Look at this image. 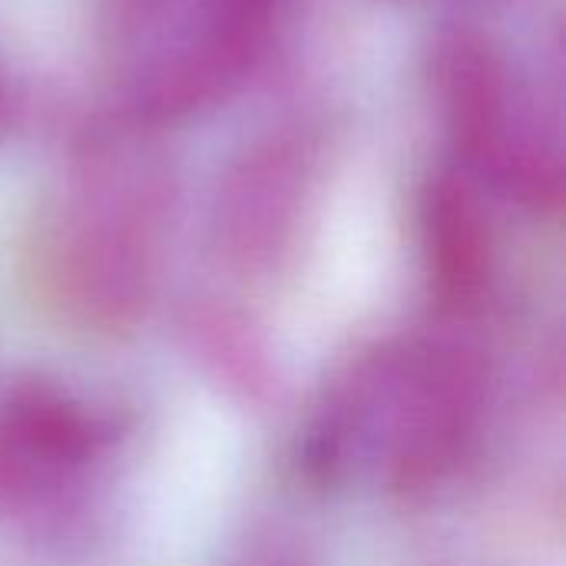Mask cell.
Returning a JSON list of instances; mask_svg holds the SVG:
<instances>
[{
  "label": "cell",
  "instance_id": "cell-1",
  "mask_svg": "<svg viewBox=\"0 0 566 566\" xmlns=\"http://www.w3.org/2000/svg\"><path fill=\"white\" fill-rule=\"evenodd\" d=\"M169 199L166 166L129 133L96 136L76 156L50 269L83 325L119 332L146 312Z\"/></svg>",
  "mask_w": 566,
  "mask_h": 566
},
{
  "label": "cell",
  "instance_id": "cell-2",
  "mask_svg": "<svg viewBox=\"0 0 566 566\" xmlns=\"http://www.w3.org/2000/svg\"><path fill=\"white\" fill-rule=\"evenodd\" d=\"M434 93L471 172L507 199L554 212L564 196L560 146L507 56L478 30H451L434 50Z\"/></svg>",
  "mask_w": 566,
  "mask_h": 566
},
{
  "label": "cell",
  "instance_id": "cell-3",
  "mask_svg": "<svg viewBox=\"0 0 566 566\" xmlns=\"http://www.w3.org/2000/svg\"><path fill=\"white\" fill-rule=\"evenodd\" d=\"M405 395L391 448V488L401 497H424L464 454L484 395V355L461 335L434 338L408 361Z\"/></svg>",
  "mask_w": 566,
  "mask_h": 566
},
{
  "label": "cell",
  "instance_id": "cell-4",
  "mask_svg": "<svg viewBox=\"0 0 566 566\" xmlns=\"http://www.w3.org/2000/svg\"><path fill=\"white\" fill-rule=\"evenodd\" d=\"M315 179V146L308 133L279 129L255 139L226 172L216 202V232L226 259L262 275L275 269L295 242Z\"/></svg>",
  "mask_w": 566,
  "mask_h": 566
},
{
  "label": "cell",
  "instance_id": "cell-5",
  "mask_svg": "<svg viewBox=\"0 0 566 566\" xmlns=\"http://www.w3.org/2000/svg\"><path fill=\"white\" fill-rule=\"evenodd\" d=\"M421 242L441 305L451 312L478 305L494 269V235L468 176L444 169L428 179L421 196Z\"/></svg>",
  "mask_w": 566,
  "mask_h": 566
},
{
  "label": "cell",
  "instance_id": "cell-6",
  "mask_svg": "<svg viewBox=\"0 0 566 566\" xmlns=\"http://www.w3.org/2000/svg\"><path fill=\"white\" fill-rule=\"evenodd\" d=\"M186 348L196 365L235 401L269 405L279 391L275 355L262 328L226 302H199L182 318Z\"/></svg>",
  "mask_w": 566,
  "mask_h": 566
},
{
  "label": "cell",
  "instance_id": "cell-7",
  "mask_svg": "<svg viewBox=\"0 0 566 566\" xmlns=\"http://www.w3.org/2000/svg\"><path fill=\"white\" fill-rule=\"evenodd\" d=\"M10 448L43 468H76L96 448L90 415L50 385H20L0 421Z\"/></svg>",
  "mask_w": 566,
  "mask_h": 566
},
{
  "label": "cell",
  "instance_id": "cell-8",
  "mask_svg": "<svg viewBox=\"0 0 566 566\" xmlns=\"http://www.w3.org/2000/svg\"><path fill=\"white\" fill-rule=\"evenodd\" d=\"M212 0H99V30L126 76L192 36Z\"/></svg>",
  "mask_w": 566,
  "mask_h": 566
}]
</instances>
